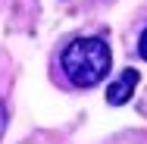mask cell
<instances>
[{
    "label": "cell",
    "instance_id": "1",
    "mask_svg": "<svg viewBox=\"0 0 147 144\" xmlns=\"http://www.w3.org/2000/svg\"><path fill=\"white\" fill-rule=\"evenodd\" d=\"M59 63H63V69H66V75H69L72 85L94 88L110 72L113 53H110V44L103 38H78V41H72L63 50Z\"/></svg>",
    "mask_w": 147,
    "mask_h": 144
},
{
    "label": "cell",
    "instance_id": "2",
    "mask_svg": "<svg viewBox=\"0 0 147 144\" xmlns=\"http://www.w3.org/2000/svg\"><path fill=\"white\" fill-rule=\"evenodd\" d=\"M135 88H138V72L135 69H125L122 75H119L113 85L107 88V100L119 107V103H125V100H131V94H135Z\"/></svg>",
    "mask_w": 147,
    "mask_h": 144
},
{
    "label": "cell",
    "instance_id": "3",
    "mask_svg": "<svg viewBox=\"0 0 147 144\" xmlns=\"http://www.w3.org/2000/svg\"><path fill=\"white\" fill-rule=\"evenodd\" d=\"M138 50H141V57L147 59V28H144V34H141V44H138Z\"/></svg>",
    "mask_w": 147,
    "mask_h": 144
},
{
    "label": "cell",
    "instance_id": "4",
    "mask_svg": "<svg viewBox=\"0 0 147 144\" xmlns=\"http://www.w3.org/2000/svg\"><path fill=\"white\" fill-rule=\"evenodd\" d=\"M0 135H3V107H0Z\"/></svg>",
    "mask_w": 147,
    "mask_h": 144
}]
</instances>
